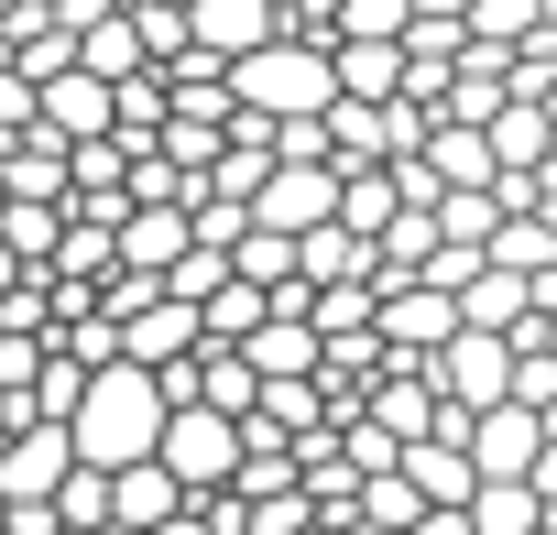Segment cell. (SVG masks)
<instances>
[{"label": "cell", "mask_w": 557, "mask_h": 535, "mask_svg": "<svg viewBox=\"0 0 557 535\" xmlns=\"http://www.w3.org/2000/svg\"><path fill=\"white\" fill-rule=\"evenodd\" d=\"M296 274H307V285H329V274H372V240L339 229V219H318V229H296Z\"/></svg>", "instance_id": "cell-20"}, {"label": "cell", "mask_w": 557, "mask_h": 535, "mask_svg": "<svg viewBox=\"0 0 557 535\" xmlns=\"http://www.w3.org/2000/svg\"><path fill=\"white\" fill-rule=\"evenodd\" d=\"M394 208H405V197H394V175H383V164H339V229H361V240H372Z\"/></svg>", "instance_id": "cell-22"}, {"label": "cell", "mask_w": 557, "mask_h": 535, "mask_svg": "<svg viewBox=\"0 0 557 535\" xmlns=\"http://www.w3.org/2000/svg\"><path fill=\"white\" fill-rule=\"evenodd\" d=\"M121 12H132V34H143V55H153V66L186 45V0H121Z\"/></svg>", "instance_id": "cell-26"}, {"label": "cell", "mask_w": 557, "mask_h": 535, "mask_svg": "<svg viewBox=\"0 0 557 535\" xmlns=\"http://www.w3.org/2000/svg\"><path fill=\"white\" fill-rule=\"evenodd\" d=\"M197 405H219V415H251L262 405V372L240 361V339H197Z\"/></svg>", "instance_id": "cell-14"}, {"label": "cell", "mask_w": 557, "mask_h": 535, "mask_svg": "<svg viewBox=\"0 0 557 535\" xmlns=\"http://www.w3.org/2000/svg\"><path fill=\"white\" fill-rule=\"evenodd\" d=\"M262 34H273V0H186V45H208L219 66L251 55Z\"/></svg>", "instance_id": "cell-11"}, {"label": "cell", "mask_w": 557, "mask_h": 535, "mask_svg": "<svg viewBox=\"0 0 557 535\" xmlns=\"http://www.w3.org/2000/svg\"><path fill=\"white\" fill-rule=\"evenodd\" d=\"M230 99L240 110H329L339 99V77H329V45H296V34H262L251 55H230Z\"/></svg>", "instance_id": "cell-2"}, {"label": "cell", "mask_w": 557, "mask_h": 535, "mask_svg": "<svg viewBox=\"0 0 557 535\" xmlns=\"http://www.w3.org/2000/svg\"><path fill=\"white\" fill-rule=\"evenodd\" d=\"M240 361H251V372H318V328L262 307V328H240Z\"/></svg>", "instance_id": "cell-16"}, {"label": "cell", "mask_w": 557, "mask_h": 535, "mask_svg": "<svg viewBox=\"0 0 557 535\" xmlns=\"http://www.w3.org/2000/svg\"><path fill=\"white\" fill-rule=\"evenodd\" d=\"M492 219H503L492 186H437V240H492Z\"/></svg>", "instance_id": "cell-24"}, {"label": "cell", "mask_w": 557, "mask_h": 535, "mask_svg": "<svg viewBox=\"0 0 557 535\" xmlns=\"http://www.w3.org/2000/svg\"><path fill=\"white\" fill-rule=\"evenodd\" d=\"M77 470V437L66 415H34V426H0V502H55V481Z\"/></svg>", "instance_id": "cell-5"}, {"label": "cell", "mask_w": 557, "mask_h": 535, "mask_svg": "<svg viewBox=\"0 0 557 535\" xmlns=\"http://www.w3.org/2000/svg\"><path fill=\"white\" fill-rule=\"evenodd\" d=\"M481 262H503V274H546V262H557V229H546L535 208H503L492 240H481Z\"/></svg>", "instance_id": "cell-18"}, {"label": "cell", "mask_w": 557, "mask_h": 535, "mask_svg": "<svg viewBox=\"0 0 557 535\" xmlns=\"http://www.w3.org/2000/svg\"><path fill=\"white\" fill-rule=\"evenodd\" d=\"M34 121H45L55 142H88V132H110V77H88V66H55V77H34Z\"/></svg>", "instance_id": "cell-8"}, {"label": "cell", "mask_w": 557, "mask_h": 535, "mask_svg": "<svg viewBox=\"0 0 557 535\" xmlns=\"http://www.w3.org/2000/svg\"><path fill=\"white\" fill-rule=\"evenodd\" d=\"M405 12H416V0H339V34H405Z\"/></svg>", "instance_id": "cell-27"}, {"label": "cell", "mask_w": 557, "mask_h": 535, "mask_svg": "<svg viewBox=\"0 0 557 535\" xmlns=\"http://www.w3.org/2000/svg\"><path fill=\"white\" fill-rule=\"evenodd\" d=\"M240 535H251V524H240Z\"/></svg>", "instance_id": "cell-31"}, {"label": "cell", "mask_w": 557, "mask_h": 535, "mask_svg": "<svg viewBox=\"0 0 557 535\" xmlns=\"http://www.w3.org/2000/svg\"><path fill=\"white\" fill-rule=\"evenodd\" d=\"M262 307H273V296H262L251 274H219V285L197 296V339H240V328H262Z\"/></svg>", "instance_id": "cell-21"}, {"label": "cell", "mask_w": 557, "mask_h": 535, "mask_svg": "<svg viewBox=\"0 0 557 535\" xmlns=\"http://www.w3.org/2000/svg\"><path fill=\"white\" fill-rule=\"evenodd\" d=\"M0 240H12L34 274L55 262V240H66V197H0Z\"/></svg>", "instance_id": "cell-17"}, {"label": "cell", "mask_w": 557, "mask_h": 535, "mask_svg": "<svg viewBox=\"0 0 557 535\" xmlns=\"http://www.w3.org/2000/svg\"><path fill=\"white\" fill-rule=\"evenodd\" d=\"M230 274H251V285H285V274H296V240H285V229H262V219H251V229L230 240Z\"/></svg>", "instance_id": "cell-23"}, {"label": "cell", "mask_w": 557, "mask_h": 535, "mask_svg": "<svg viewBox=\"0 0 557 535\" xmlns=\"http://www.w3.org/2000/svg\"><path fill=\"white\" fill-rule=\"evenodd\" d=\"M426 175L437 186H492V142H481V121H426Z\"/></svg>", "instance_id": "cell-13"}, {"label": "cell", "mask_w": 557, "mask_h": 535, "mask_svg": "<svg viewBox=\"0 0 557 535\" xmlns=\"http://www.w3.org/2000/svg\"><path fill=\"white\" fill-rule=\"evenodd\" d=\"M535 307H524V274H503V262H470V274H459V328H524Z\"/></svg>", "instance_id": "cell-12"}, {"label": "cell", "mask_w": 557, "mask_h": 535, "mask_svg": "<svg viewBox=\"0 0 557 535\" xmlns=\"http://www.w3.org/2000/svg\"><path fill=\"white\" fill-rule=\"evenodd\" d=\"M175 502H186V481H175V470H164V459H153V448H143V459H121V470H110V524H143V535H153V524H164V513H175Z\"/></svg>", "instance_id": "cell-10"}, {"label": "cell", "mask_w": 557, "mask_h": 535, "mask_svg": "<svg viewBox=\"0 0 557 535\" xmlns=\"http://www.w3.org/2000/svg\"><path fill=\"white\" fill-rule=\"evenodd\" d=\"M77 66H88V77H110V88H121L132 66H153V55H143V34H132V12H121V0H110L99 23H77Z\"/></svg>", "instance_id": "cell-15"}, {"label": "cell", "mask_w": 557, "mask_h": 535, "mask_svg": "<svg viewBox=\"0 0 557 535\" xmlns=\"http://www.w3.org/2000/svg\"><path fill=\"white\" fill-rule=\"evenodd\" d=\"M459 513H470V535H535L546 502H535V481H470Z\"/></svg>", "instance_id": "cell-19"}, {"label": "cell", "mask_w": 557, "mask_h": 535, "mask_svg": "<svg viewBox=\"0 0 557 535\" xmlns=\"http://www.w3.org/2000/svg\"><path fill=\"white\" fill-rule=\"evenodd\" d=\"M153 459L186 481V492H208V481H230V459H240V415H219V405H164V426H153Z\"/></svg>", "instance_id": "cell-3"}, {"label": "cell", "mask_w": 557, "mask_h": 535, "mask_svg": "<svg viewBox=\"0 0 557 535\" xmlns=\"http://www.w3.org/2000/svg\"><path fill=\"white\" fill-rule=\"evenodd\" d=\"M186 350H197V307H186V296H153V307L121 318V361L153 372V361H186Z\"/></svg>", "instance_id": "cell-9"}, {"label": "cell", "mask_w": 557, "mask_h": 535, "mask_svg": "<svg viewBox=\"0 0 557 535\" xmlns=\"http://www.w3.org/2000/svg\"><path fill=\"white\" fill-rule=\"evenodd\" d=\"M426 383H437L448 405H470V415H481V405H503V394H513V339H503V328H448V339L426 350Z\"/></svg>", "instance_id": "cell-4"}, {"label": "cell", "mask_w": 557, "mask_h": 535, "mask_svg": "<svg viewBox=\"0 0 557 535\" xmlns=\"http://www.w3.org/2000/svg\"><path fill=\"white\" fill-rule=\"evenodd\" d=\"M405 535H470V513H459V502H416V524H405Z\"/></svg>", "instance_id": "cell-28"}, {"label": "cell", "mask_w": 557, "mask_h": 535, "mask_svg": "<svg viewBox=\"0 0 557 535\" xmlns=\"http://www.w3.org/2000/svg\"><path fill=\"white\" fill-rule=\"evenodd\" d=\"M12 274H34V262H23V251H12V240H0V285H12Z\"/></svg>", "instance_id": "cell-30"}, {"label": "cell", "mask_w": 557, "mask_h": 535, "mask_svg": "<svg viewBox=\"0 0 557 535\" xmlns=\"http://www.w3.org/2000/svg\"><path fill=\"white\" fill-rule=\"evenodd\" d=\"M153 426H164V383H153L143 361H99V372L77 383V405H66V437H77V459H88V470L143 459V448H153Z\"/></svg>", "instance_id": "cell-1"}, {"label": "cell", "mask_w": 557, "mask_h": 535, "mask_svg": "<svg viewBox=\"0 0 557 535\" xmlns=\"http://www.w3.org/2000/svg\"><path fill=\"white\" fill-rule=\"evenodd\" d=\"M329 535H405V524H372V513H329Z\"/></svg>", "instance_id": "cell-29"}, {"label": "cell", "mask_w": 557, "mask_h": 535, "mask_svg": "<svg viewBox=\"0 0 557 535\" xmlns=\"http://www.w3.org/2000/svg\"><path fill=\"white\" fill-rule=\"evenodd\" d=\"M55 524H66V535H88V524H110V470H88V459H77V470L55 481Z\"/></svg>", "instance_id": "cell-25"}, {"label": "cell", "mask_w": 557, "mask_h": 535, "mask_svg": "<svg viewBox=\"0 0 557 535\" xmlns=\"http://www.w3.org/2000/svg\"><path fill=\"white\" fill-rule=\"evenodd\" d=\"M251 219L262 229H318V219H339V164H262V186H251Z\"/></svg>", "instance_id": "cell-6"}, {"label": "cell", "mask_w": 557, "mask_h": 535, "mask_svg": "<svg viewBox=\"0 0 557 535\" xmlns=\"http://www.w3.org/2000/svg\"><path fill=\"white\" fill-rule=\"evenodd\" d=\"M535 437H546V415L503 394V405H481V415H470V470H481V481H524Z\"/></svg>", "instance_id": "cell-7"}]
</instances>
